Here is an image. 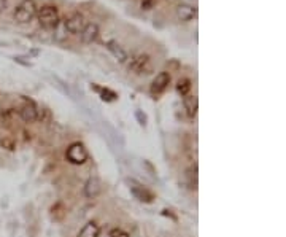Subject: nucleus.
I'll use <instances>...</instances> for the list:
<instances>
[{"label":"nucleus","instance_id":"nucleus-3","mask_svg":"<svg viewBox=\"0 0 286 237\" xmlns=\"http://www.w3.org/2000/svg\"><path fill=\"white\" fill-rule=\"evenodd\" d=\"M37 16H38L40 24L46 29H54V26L59 23V13H57V8L53 5L41 7L37 11Z\"/></svg>","mask_w":286,"mask_h":237},{"label":"nucleus","instance_id":"nucleus-2","mask_svg":"<svg viewBox=\"0 0 286 237\" xmlns=\"http://www.w3.org/2000/svg\"><path fill=\"white\" fill-rule=\"evenodd\" d=\"M65 158H67L68 162H72V164L80 166V164H84V162L88 161L89 155H88V150H86L83 143L75 142V143H72V145L67 148Z\"/></svg>","mask_w":286,"mask_h":237},{"label":"nucleus","instance_id":"nucleus-7","mask_svg":"<svg viewBox=\"0 0 286 237\" xmlns=\"http://www.w3.org/2000/svg\"><path fill=\"white\" fill-rule=\"evenodd\" d=\"M65 23V27H67V32L68 34H78L83 31V27L86 26L84 23V18L81 16V14H72V16L68 19L64 21Z\"/></svg>","mask_w":286,"mask_h":237},{"label":"nucleus","instance_id":"nucleus-5","mask_svg":"<svg viewBox=\"0 0 286 237\" xmlns=\"http://www.w3.org/2000/svg\"><path fill=\"white\" fill-rule=\"evenodd\" d=\"M131 70L135 73H148L151 70V59L148 54H137L131 61Z\"/></svg>","mask_w":286,"mask_h":237},{"label":"nucleus","instance_id":"nucleus-11","mask_svg":"<svg viewBox=\"0 0 286 237\" xmlns=\"http://www.w3.org/2000/svg\"><path fill=\"white\" fill-rule=\"evenodd\" d=\"M107 48H108V51L114 56V57H116L118 59V61L120 62H126L127 61V53L123 50V47L120 45V43L118 41H114V40H110L108 43H107Z\"/></svg>","mask_w":286,"mask_h":237},{"label":"nucleus","instance_id":"nucleus-8","mask_svg":"<svg viewBox=\"0 0 286 237\" xmlns=\"http://www.w3.org/2000/svg\"><path fill=\"white\" fill-rule=\"evenodd\" d=\"M80 35H81V41L83 43H88V45H89V43L96 41L97 37H99V26L94 24V23L86 24L83 27V31L80 32Z\"/></svg>","mask_w":286,"mask_h":237},{"label":"nucleus","instance_id":"nucleus-20","mask_svg":"<svg viewBox=\"0 0 286 237\" xmlns=\"http://www.w3.org/2000/svg\"><path fill=\"white\" fill-rule=\"evenodd\" d=\"M153 0H143V2H141V8L143 10H151V7H153Z\"/></svg>","mask_w":286,"mask_h":237},{"label":"nucleus","instance_id":"nucleus-9","mask_svg":"<svg viewBox=\"0 0 286 237\" xmlns=\"http://www.w3.org/2000/svg\"><path fill=\"white\" fill-rule=\"evenodd\" d=\"M177 16H178L180 21L188 23V21H191V19H194L197 16V10L193 5L181 4V5L177 7Z\"/></svg>","mask_w":286,"mask_h":237},{"label":"nucleus","instance_id":"nucleus-10","mask_svg":"<svg viewBox=\"0 0 286 237\" xmlns=\"http://www.w3.org/2000/svg\"><path fill=\"white\" fill-rule=\"evenodd\" d=\"M100 191H102V186H100L99 179L91 177V179L86 182V185H84V196L88 199H96L100 195Z\"/></svg>","mask_w":286,"mask_h":237},{"label":"nucleus","instance_id":"nucleus-18","mask_svg":"<svg viewBox=\"0 0 286 237\" xmlns=\"http://www.w3.org/2000/svg\"><path fill=\"white\" fill-rule=\"evenodd\" d=\"M188 177L191 179V186L196 189V185H197V167H196V166H194L193 169L188 170Z\"/></svg>","mask_w":286,"mask_h":237},{"label":"nucleus","instance_id":"nucleus-6","mask_svg":"<svg viewBox=\"0 0 286 237\" xmlns=\"http://www.w3.org/2000/svg\"><path fill=\"white\" fill-rule=\"evenodd\" d=\"M170 83V73L169 72H161L159 75H156V78L151 83V94L159 96L167 90V86Z\"/></svg>","mask_w":286,"mask_h":237},{"label":"nucleus","instance_id":"nucleus-19","mask_svg":"<svg viewBox=\"0 0 286 237\" xmlns=\"http://www.w3.org/2000/svg\"><path fill=\"white\" fill-rule=\"evenodd\" d=\"M108 237H129V234L124 232V231H121V229H113Z\"/></svg>","mask_w":286,"mask_h":237},{"label":"nucleus","instance_id":"nucleus-13","mask_svg":"<svg viewBox=\"0 0 286 237\" xmlns=\"http://www.w3.org/2000/svg\"><path fill=\"white\" fill-rule=\"evenodd\" d=\"M99 232H100L99 225L94 223V221H89V223H86L83 229L78 232V237H99Z\"/></svg>","mask_w":286,"mask_h":237},{"label":"nucleus","instance_id":"nucleus-1","mask_svg":"<svg viewBox=\"0 0 286 237\" xmlns=\"http://www.w3.org/2000/svg\"><path fill=\"white\" fill-rule=\"evenodd\" d=\"M37 14V5L34 0H22V2L14 10V19L19 24L31 23Z\"/></svg>","mask_w":286,"mask_h":237},{"label":"nucleus","instance_id":"nucleus-21","mask_svg":"<svg viewBox=\"0 0 286 237\" xmlns=\"http://www.w3.org/2000/svg\"><path fill=\"white\" fill-rule=\"evenodd\" d=\"M7 10V0H0V13H4Z\"/></svg>","mask_w":286,"mask_h":237},{"label":"nucleus","instance_id":"nucleus-4","mask_svg":"<svg viewBox=\"0 0 286 237\" xmlns=\"http://www.w3.org/2000/svg\"><path fill=\"white\" fill-rule=\"evenodd\" d=\"M129 188H131V191H132V195L138 199V201H141V202H153V199H154V195L153 192L148 189V188H145L143 185H140L138 182H135V180H129Z\"/></svg>","mask_w":286,"mask_h":237},{"label":"nucleus","instance_id":"nucleus-15","mask_svg":"<svg viewBox=\"0 0 286 237\" xmlns=\"http://www.w3.org/2000/svg\"><path fill=\"white\" fill-rule=\"evenodd\" d=\"M183 103H184V109H186V112H188V115L191 118H194L197 115V99L193 96H184Z\"/></svg>","mask_w":286,"mask_h":237},{"label":"nucleus","instance_id":"nucleus-12","mask_svg":"<svg viewBox=\"0 0 286 237\" xmlns=\"http://www.w3.org/2000/svg\"><path fill=\"white\" fill-rule=\"evenodd\" d=\"M19 115H21V118L26 123H34V121L38 120V110L35 109V105H32V103H27V105H24L19 110Z\"/></svg>","mask_w":286,"mask_h":237},{"label":"nucleus","instance_id":"nucleus-14","mask_svg":"<svg viewBox=\"0 0 286 237\" xmlns=\"http://www.w3.org/2000/svg\"><path fill=\"white\" fill-rule=\"evenodd\" d=\"M67 35H68V32H67L65 23L59 19V23H57V24L54 26V34H53V37H54L56 41H64V40H67Z\"/></svg>","mask_w":286,"mask_h":237},{"label":"nucleus","instance_id":"nucleus-22","mask_svg":"<svg viewBox=\"0 0 286 237\" xmlns=\"http://www.w3.org/2000/svg\"><path fill=\"white\" fill-rule=\"evenodd\" d=\"M137 118H138V120H140V124H145V121H147L145 115L141 116V113H140V112H137Z\"/></svg>","mask_w":286,"mask_h":237},{"label":"nucleus","instance_id":"nucleus-17","mask_svg":"<svg viewBox=\"0 0 286 237\" xmlns=\"http://www.w3.org/2000/svg\"><path fill=\"white\" fill-rule=\"evenodd\" d=\"M99 93H100V96H102V99L104 100H114V99H116L118 96L116 94H114L113 91H110V90H99Z\"/></svg>","mask_w":286,"mask_h":237},{"label":"nucleus","instance_id":"nucleus-16","mask_svg":"<svg viewBox=\"0 0 286 237\" xmlns=\"http://www.w3.org/2000/svg\"><path fill=\"white\" fill-rule=\"evenodd\" d=\"M189 90H191V81H189V80L183 78V80L178 81V84H177V91H178L183 97H184V96H188Z\"/></svg>","mask_w":286,"mask_h":237}]
</instances>
